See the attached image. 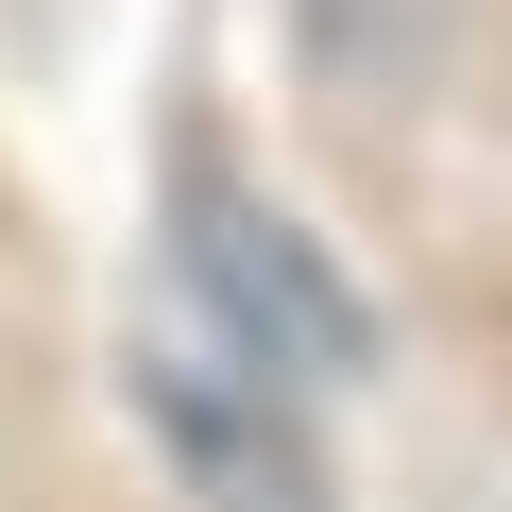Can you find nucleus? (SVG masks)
<instances>
[{"label":"nucleus","instance_id":"f257e3e1","mask_svg":"<svg viewBox=\"0 0 512 512\" xmlns=\"http://www.w3.org/2000/svg\"><path fill=\"white\" fill-rule=\"evenodd\" d=\"M188 274H205V308H222V359H256L274 393H308V376L359 359L342 274H325L274 205H239V188H205V171H188Z\"/></svg>","mask_w":512,"mask_h":512},{"label":"nucleus","instance_id":"f03ea898","mask_svg":"<svg viewBox=\"0 0 512 512\" xmlns=\"http://www.w3.org/2000/svg\"><path fill=\"white\" fill-rule=\"evenodd\" d=\"M154 427H171V461H188L222 512H325L308 427L274 410V376H256V359H154Z\"/></svg>","mask_w":512,"mask_h":512}]
</instances>
